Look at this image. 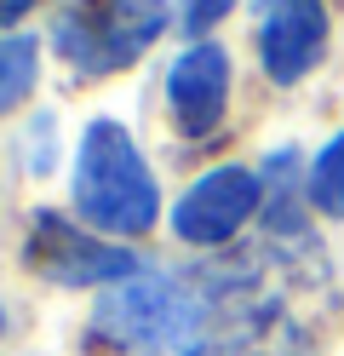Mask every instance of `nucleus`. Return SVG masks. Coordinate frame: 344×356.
I'll use <instances>...</instances> for the list:
<instances>
[{
	"instance_id": "obj_1",
	"label": "nucleus",
	"mask_w": 344,
	"mask_h": 356,
	"mask_svg": "<svg viewBox=\"0 0 344 356\" xmlns=\"http://www.w3.org/2000/svg\"><path fill=\"white\" fill-rule=\"evenodd\" d=\"M190 276L206 299V322L183 356H310V333L270 293L259 253H236L224 264H195Z\"/></svg>"
},
{
	"instance_id": "obj_2",
	"label": "nucleus",
	"mask_w": 344,
	"mask_h": 356,
	"mask_svg": "<svg viewBox=\"0 0 344 356\" xmlns=\"http://www.w3.org/2000/svg\"><path fill=\"white\" fill-rule=\"evenodd\" d=\"M75 213L104 236H144L161 218V190L121 121H92L75 155Z\"/></svg>"
},
{
	"instance_id": "obj_3",
	"label": "nucleus",
	"mask_w": 344,
	"mask_h": 356,
	"mask_svg": "<svg viewBox=\"0 0 344 356\" xmlns=\"http://www.w3.org/2000/svg\"><path fill=\"white\" fill-rule=\"evenodd\" d=\"M201 322H206V299H201L195 276H161V270L121 282L92 310V327L132 356H161V350L183 356L190 339L201 333Z\"/></svg>"
},
{
	"instance_id": "obj_4",
	"label": "nucleus",
	"mask_w": 344,
	"mask_h": 356,
	"mask_svg": "<svg viewBox=\"0 0 344 356\" xmlns=\"http://www.w3.org/2000/svg\"><path fill=\"white\" fill-rule=\"evenodd\" d=\"M161 29H167V0H86L58 12L52 47L75 75H115L144 58Z\"/></svg>"
},
{
	"instance_id": "obj_5",
	"label": "nucleus",
	"mask_w": 344,
	"mask_h": 356,
	"mask_svg": "<svg viewBox=\"0 0 344 356\" xmlns=\"http://www.w3.org/2000/svg\"><path fill=\"white\" fill-rule=\"evenodd\" d=\"M23 264L40 276V282H58V287H121L132 276H144L149 264L138 259L132 248H115L104 236H86L75 230L63 213L40 207L29 218V236H23Z\"/></svg>"
},
{
	"instance_id": "obj_6",
	"label": "nucleus",
	"mask_w": 344,
	"mask_h": 356,
	"mask_svg": "<svg viewBox=\"0 0 344 356\" xmlns=\"http://www.w3.org/2000/svg\"><path fill=\"white\" fill-rule=\"evenodd\" d=\"M264 207V178L252 167H213L201 172L172 207V236L190 248H224L236 241L241 225Z\"/></svg>"
},
{
	"instance_id": "obj_7",
	"label": "nucleus",
	"mask_w": 344,
	"mask_h": 356,
	"mask_svg": "<svg viewBox=\"0 0 344 356\" xmlns=\"http://www.w3.org/2000/svg\"><path fill=\"white\" fill-rule=\"evenodd\" d=\"M167 109H172V127L183 138H213L224 109H229V58L213 40H195L183 47L178 63L167 70Z\"/></svg>"
},
{
	"instance_id": "obj_8",
	"label": "nucleus",
	"mask_w": 344,
	"mask_h": 356,
	"mask_svg": "<svg viewBox=\"0 0 344 356\" xmlns=\"http://www.w3.org/2000/svg\"><path fill=\"white\" fill-rule=\"evenodd\" d=\"M327 52V6L321 0H270L259 24V58L275 86L304 81Z\"/></svg>"
},
{
	"instance_id": "obj_9",
	"label": "nucleus",
	"mask_w": 344,
	"mask_h": 356,
	"mask_svg": "<svg viewBox=\"0 0 344 356\" xmlns=\"http://www.w3.org/2000/svg\"><path fill=\"white\" fill-rule=\"evenodd\" d=\"M35 70H40L35 35H6L0 40V115H12V109L35 92Z\"/></svg>"
},
{
	"instance_id": "obj_10",
	"label": "nucleus",
	"mask_w": 344,
	"mask_h": 356,
	"mask_svg": "<svg viewBox=\"0 0 344 356\" xmlns=\"http://www.w3.org/2000/svg\"><path fill=\"white\" fill-rule=\"evenodd\" d=\"M304 195H310V207H321L327 218H344V132L310 161V172H304Z\"/></svg>"
},
{
	"instance_id": "obj_11",
	"label": "nucleus",
	"mask_w": 344,
	"mask_h": 356,
	"mask_svg": "<svg viewBox=\"0 0 344 356\" xmlns=\"http://www.w3.org/2000/svg\"><path fill=\"white\" fill-rule=\"evenodd\" d=\"M229 12H236V0H183V35L201 40L213 24H224Z\"/></svg>"
},
{
	"instance_id": "obj_12",
	"label": "nucleus",
	"mask_w": 344,
	"mask_h": 356,
	"mask_svg": "<svg viewBox=\"0 0 344 356\" xmlns=\"http://www.w3.org/2000/svg\"><path fill=\"white\" fill-rule=\"evenodd\" d=\"M29 6H35V0H0V29H12V24H17V17L29 12Z\"/></svg>"
}]
</instances>
